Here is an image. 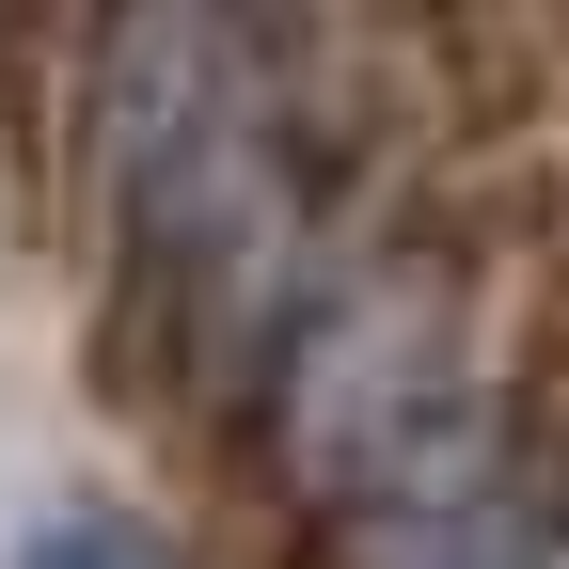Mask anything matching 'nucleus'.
I'll list each match as a JSON object with an SVG mask.
<instances>
[{"instance_id": "nucleus-1", "label": "nucleus", "mask_w": 569, "mask_h": 569, "mask_svg": "<svg viewBox=\"0 0 569 569\" xmlns=\"http://www.w3.org/2000/svg\"><path fill=\"white\" fill-rule=\"evenodd\" d=\"M111 174L142 269L206 317H253L284 269V142L222 32H127L111 48Z\"/></svg>"}, {"instance_id": "nucleus-2", "label": "nucleus", "mask_w": 569, "mask_h": 569, "mask_svg": "<svg viewBox=\"0 0 569 569\" xmlns=\"http://www.w3.org/2000/svg\"><path fill=\"white\" fill-rule=\"evenodd\" d=\"M380 569H553V538H538V507L507 475H459V490H427V507H396L380 522Z\"/></svg>"}, {"instance_id": "nucleus-3", "label": "nucleus", "mask_w": 569, "mask_h": 569, "mask_svg": "<svg viewBox=\"0 0 569 569\" xmlns=\"http://www.w3.org/2000/svg\"><path fill=\"white\" fill-rule=\"evenodd\" d=\"M17 569H142V553H127V538H111V522H48V538H32V553H17Z\"/></svg>"}]
</instances>
